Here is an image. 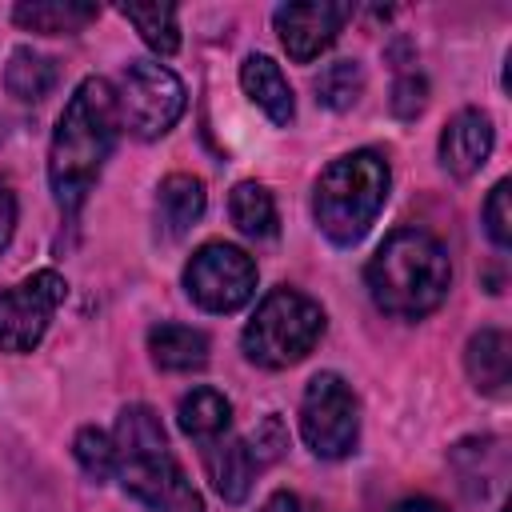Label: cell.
Instances as JSON below:
<instances>
[{"instance_id": "cell-29", "label": "cell", "mask_w": 512, "mask_h": 512, "mask_svg": "<svg viewBox=\"0 0 512 512\" xmlns=\"http://www.w3.org/2000/svg\"><path fill=\"white\" fill-rule=\"evenodd\" d=\"M392 512H444V504H436L428 496H412V500H400Z\"/></svg>"}, {"instance_id": "cell-2", "label": "cell", "mask_w": 512, "mask_h": 512, "mask_svg": "<svg viewBox=\"0 0 512 512\" xmlns=\"http://www.w3.org/2000/svg\"><path fill=\"white\" fill-rule=\"evenodd\" d=\"M368 296L380 312L420 320L448 296L452 264L444 244L424 228H396L364 268Z\"/></svg>"}, {"instance_id": "cell-21", "label": "cell", "mask_w": 512, "mask_h": 512, "mask_svg": "<svg viewBox=\"0 0 512 512\" xmlns=\"http://www.w3.org/2000/svg\"><path fill=\"white\" fill-rule=\"evenodd\" d=\"M120 16L144 36V44L160 56H172L180 48V28H176V8L172 4H124Z\"/></svg>"}, {"instance_id": "cell-5", "label": "cell", "mask_w": 512, "mask_h": 512, "mask_svg": "<svg viewBox=\"0 0 512 512\" xmlns=\"http://www.w3.org/2000/svg\"><path fill=\"white\" fill-rule=\"evenodd\" d=\"M324 332V308L296 292V288H272L260 304L256 316L244 324V356L260 368H288L304 360Z\"/></svg>"}, {"instance_id": "cell-25", "label": "cell", "mask_w": 512, "mask_h": 512, "mask_svg": "<svg viewBox=\"0 0 512 512\" xmlns=\"http://www.w3.org/2000/svg\"><path fill=\"white\" fill-rule=\"evenodd\" d=\"M244 444H248L256 468H268V464H276V460L284 456V448H288V428H284L280 416H264V420L252 428V436H248Z\"/></svg>"}, {"instance_id": "cell-22", "label": "cell", "mask_w": 512, "mask_h": 512, "mask_svg": "<svg viewBox=\"0 0 512 512\" xmlns=\"http://www.w3.org/2000/svg\"><path fill=\"white\" fill-rule=\"evenodd\" d=\"M364 92V68L356 60H332L328 68H320L316 76V100L332 112H344L360 100Z\"/></svg>"}, {"instance_id": "cell-20", "label": "cell", "mask_w": 512, "mask_h": 512, "mask_svg": "<svg viewBox=\"0 0 512 512\" xmlns=\"http://www.w3.org/2000/svg\"><path fill=\"white\" fill-rule=\"evenodd\" d=\"M4 84H8V92H12L16 100L36 104V100H44V96L56 88V64H52L48 56L32 52V48H16V52L8 56Z\"/></svg>"}, {"instance_id": "cell-3", "label": "cell", "mask_w": 512, "mask_h": 512, "mask_svg": "<svg viewBox=\"0 0 512 512\" xmlns=\"http://www.w3.org/2000/svg\"><path fill=\"white\" fill-rule=\"evenodd\" d=\"M116 472L148 512H204L200 492L168 452L160 416L148 404H128L116 420Z\"/></svg>"}, {"instance_id": "cell-16", "label": "cell", "mask_w": 512, "mask_h": 512, "mask_svg": "<svg viewBox=\"0 0 512 512\" xmlns=\"http://www.w3.org/2000/svg\"><path fill=\"white\" fill-rule=\"evenodd\" d=\"M148 352L164 372H192L208 364V336L188 324H156L148 332Z\"/></svg>"}, {"instance_id": "cell-1", "label": "cell", "mask_w": 512, "mask_h": 512, "mask_svg": "<svg viewBox=\"0 0 512 512\" xmlns=\"http://www.w3.org/2000/svg\"><path fill=\"white\" fill-rule=\"evenodd\" d=\"M120 132L116 112V88L104 76L80 80V88L68 96L52 144H48V184L64 212H76L84 196L92 192L104 160L112 156Z\"/></svg>"}, {"instance_id": "cell-23", "label": "cell", "mask_w": 512, "mask_h": 512, "mask_svg": "<svg viewBox=\"0 0 512 512\" xmlns=\"http://www.w3.org/2000/svg\"><path fill=\"white\" fill-rule=\"evenodd\" d=\"M72 452H76V464L84 468V476H92L96 484H104L116 472V444L100 428H80L72 440Z\"/></svg>"}, {"instance_id": "cell-11", "label": "cell", "mask_w": 512, "mask_h": 512, "mask_svg": "<svg viewBox=\"0 0 512 512\" xmlns=\"http://www.w3.org/2000/svg\"><path fill=\"white\" fill-rule=\"evenodd\" d=\"M492 140H496V132H492L488 112H480V108L456 112L448 120V128L440 132V164H444V172H452L460 180L480 172L484 160L492 156Z\"/></svg>"}, {"instance_id": "cell-28", "label": "cell", "mask_w": 512, "mask_h": 512, "mask_svg": "<svg viewBox=\"0 0 512 512\" xmlns=\"http://www.w3.org/2000/svg\"><path fill=\"white\" fill-rule=\"evenodd\" d=\"M260 512H300V500H296L292 492H272Z\"/></svg>"}, {"instance_id": "cell-24", "label": "cell", "mask_w": 512, "mask_h": 512, "mask_svg": "<svg viewBox=\"0 0 512 512\" xmlns=\"http://www.w3.org/2000/svg\"><path fill=\"white\" fill-rule=\"evenodd\" d=\"M484 232L492 236L496 248L512 244V184L508 180H500L484 200Z\"/></svg>"}, {"instance_id": "cell-9", "label": "cell", "mask_w": 512, "mask_h": 512, "mask_svg": "<svg viewBox=\"0 0 512 512\" xmlns=\"http://www.w3.org/2000/svg\"><path fill=\"white\" fill-rule=\"evenodd\" d=\"M64 296H68V284L52 268L32 272L12 292H4L0 296V352H16V356L32 352L44 340Z\"/></svg>"}, {"instance_id": "cell-18", "label": "cell", "mask_w": 512, "mask_h": 512, "mask_svg": "<svg viewBox=\"0 0 512 512\" xmlns=\"http://www.w3.org/2000/svg\"><path fill=\"white\" fill-rule=\"evenodd\" d=\"M176 420H180L184 436H192L196 444H204V440H212V436H220V432L232 428V404H228V396L216 392V388H192V392L180 400Z\"/></svg>"}, {"instance_id": "cell-10", "label": "cell", "mask_w": 512, "mask_h": 512, "mask_svg": "<svg viewBox=\"0 0 512 512\" xmlns=\"http://www.w3.org/2000/svg\"><path fill=\"white\" fill-rule=\"evenodd\" d=\"M348 16H352V8L348 4H332V0L280 4L276 8V32H280L284 52L296 64H308V60H316L336 40V32L344 28Z\"/></svg>"}, {"instance_id": "cell-8", "label": "cell", "mask_w": 512, "mask_h": 512, "mask_svg": "<svg viewBox=\"0 0 512 512\" xmlns=\"http://www.w3.org/2000/svg\"><path fill=\"white\" fill-rule=\"evenodd\" d=\"M184 292L204 312H236L256 292V264L244 248L208 240L184 264Z\"/></svg>"}, {"instance_id": "cell-13", "label": "cell", "mask_w": 512, "mask_h": 512, "mask_svg": "<svg viewBox=\"0 0 512 512\" xmlns=\"http://www.w3.org/2000/svg\"><path fill=\"white\" fill-rule=\"evenodd\" d=\"M240 84H244L248 100H252L256 108H264V116H268L272 124H288V120L296 116L292 88H288V80H284V72H280L276 60H268V56H248V60L240 64Z\"/></svg>"}, {"instance_id": "cell-6", "label": "cell", "mask_w": 512, "mask_h": 512, "mask_svg": "<svg viewBox=\"0 0 512 512\" xmlns=\"http://www.w3.org/2000/svg\"><path fill=\"white\" fill-rule=\"evenodd\" d=\"M184 104L188 96H184L180 76L156 60H132L116 92L120 124L140 140L164 136L184 116Z\"/></svg>"}, {"instance_id": "cell-7", "label": "cell", "mask_w": 512, "mask_h": 512, "mask_svg": "<svg viewBox=\"0 0 512 512\" xmlns=\"http://www.w3.org/2000/svg\"><path fill=\"white\" fill-rule=\"evenodd\" d=\"M300 436L324 460H340V456H348L356 448L360 408H356V396L344 384V376L316 372L308 380L304 400H300Z\"/></svg>"}, {"instance_id": "cell-15", "label": "cell", "mask_w": 512, "mask_h": 512, "mask_svg": "<svg viewBox=\"0 0 512 512\" xmlns=\"http://www.w3.org/2000/svg\"><path fill=\"white\" fill-rule=\"evenodd\" d=\"M100 16L96 4L88 0H24L12 8V20L28 32H44V36H64V32H80L84 24H92Z\"/></svg>"}, {"instance_id": "cell-4", "label": "cell", "mask_w": 512, "mask_h": 512, "mask_svg": "<svg viewBox=\"0 0 512 512\" xmlns=\"http://www.w3.org/2000/svg\"><path fill=\"white\" fill-rule=\"evenodd\" d=\"M388 200V164L380 152L360 148L332 160L312 196V216L332 244H356Z\"/></svg>"}, {"instance_id": "cell-12", "label": "cell", "mask_w": 512, "mask_h": 512, "mask_svg": "<svg viewBox=\"0 0 512 512\" xmlns=\"http://www.w3.org/2000/svg\"><path fill=\"white\" fill-rule=\"evenodd\" d=\"M200 460H204V472H208L212 488L228 504H240L248 496L256 472H260L256 460H252V452H248V444L240 436H232V428L220 432V436H212V440H204L200 444Z\"/></svg>"}, {"instance_id": "cell-17", "label": "cell", "mask_w": 512, "mask_h": 512, "mask_svg": "<svg viewBox=\"0 0 512 512\" xmlns=\"http://www.w3.org/2000/svg\"><path fill=\"white\" fill-rule=\"evenodd\" d=\"M464 368L472 376L476 388L484 392H500L508 384V372H512V344L500 328H480L468 348H464Z\"/></svg>"}, {"instance_id": "cell-14", "label": "cell", "mask_w": 512, "mask_h": 512, "mask_svg": "<svg viewBox=\"0 0 512 512\" xmlns=\"http://www.w3.org/2000/svg\"><path fill=\"white\" fill-rule=\"evenodd\" d=\"M204 204H208L204 180H196L188 172H172L156 196V220H160L164 236H184L204 216Z\"/></svg>"}, {"instance_id": "cell-26", "label": "cell", "mask_w": 512, "mask_h": 512, "mask_svg": "<svg viewBox=\"0 0 512 512\" xmlns=\"http://www.w3.org/2000/svg\"><path fill=\"white\" fill-rule=\"evenodd\" d=\"M424 100H428V84H424V76L408 72V76H400V80L392 84V112H396L400 120L420 116V112H424Z\"/></svg>"}, {"instance_id": "cell-19", "label": "cell", "mask_w": 512, "mask_h": 512, "mask_svg": "<svg viewBox=\"0 0 512 512\" xmlns=\"http://www.w3.org/2000/svg\"><path fill=\"white\" fill-rule=\"evenodd\" d=\"M228 212H232V224H236L244 236H252V240L276 236V224H280V220H276V200H272V192H268L264 184L240 180V184L232 188Z\"/></svg>"}, {"instance_id": "cell-27", "label": "cell", "mask_w": 512, "mask_h": 512, "mask_svg": "<svg viewBox=\"0 0 512 512\" xmlns=\"http://www.w3.org/2000/svg\"><path fill=\"white\" fill-rule=\"evenodd\" d=\"M12 228H16V196H12V188L0 180V248L8 244Z\"/></svg>"}]
</instances>
